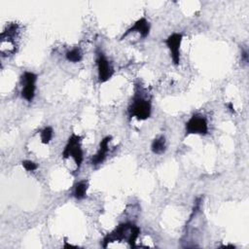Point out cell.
<instances>
[{"instance_id":"6da1fadb","label":"cell","mask_w":249,"mask_h":249,"mask_svg":"<svg viewBox=\"0 0 249 249\" xmlns=\"http://www.w3.org/2000/svg\"><path fill=\"white\" fill-rule=\"evenodd\" d=\"M140 235V229L132 223H123L114 231L107 234L103 240V247L107 248L112 242H124L128 247H136L137 239Z\"/></svg>"},{"instance_id":"7a4b0ae2","label":"cell","mask_w":249,"mask_h":249,"mask_svg":"<svg viewBox=\"0 0 249 249\" xmlns=\"http://www.w3.org/2000/svg\"><path fill=\"white\" fill-rule=\"evenodd\" d=\"M81 139L82 137L77 134H72L67 144L62 152V159L63 160H72L75 163L76 171L79 170L83 160H84V153L81 148Z\"/></svg>"},{"instance_id":"3957f363","label":"cell","mask_w":249,"mask_h":249,"mask_svg":"<svg viewBox=\"0 0 249 249\" xmlns=\"http://www.w3.org/2000/svg\"><path fill=\"white\" fill-rule=\"evenodd\" d=\"M152 111L151 102L141 93H135L129 107V117H135L137 120H146L150 117Z\"/></svg>"},{"instance_id":"277c9868","label":"cell","mask_w":249,"mask_h":249,"mask_svg":"<svg viewBox=\"0 0 249 249\" xmlns=\"http://www.w3.org/2000/svg\"><path fill=\"white\" fill-rule=\"evenodd\" d=\"M18 32V25L17 23L10 24L5 31L1 33V43H0V52L3 55H10L16 53L17 45L15 38Z\"/></svg>"},{"instance_id":"5b68a950","label":"cell","mask_w":249,"mask_h":249,"mask_svg":"<svg viewBox=\"0 0 249 249\" xmlns=\"http://www.w3.org/2000/svg\"><path fill=\"white\" fill-rule=\"evenodd\" d=\"M95 54H96L95 62L97 66L98 81L100 83H105L112 78L114 74V68L101 50L97 49L95 52Z\"/></svg>"},{"instance_id":"8992f818","label":"cell","mask_w":249,"mask_h":249,"mask_svg":"<svg viewBox=\"0 0 249 249\" xmlns=\"http://www.w3.org/2000/svg\"><path fill=\"white\" fill-rule=\"evenodd\" d=\"M22 89H21V97L28 102H31L35 96L36 89V81L37 75L33 72L25 71L20 78Z\"/></svg>"},{"instance_id":"52a82bcc","label":"cell","mask_w":249,"mask_h":249,"mask_svg":"<svg viewBox=\"0 0 249 249\" xmlns=\"http://www.w3.org/2000/svg\"><path fill=\"white\" fill-rule=\"evenodd\" d=\"M208 133V124L206 119L198 114L191 117L186 123V134H200L205 135Z\"/></svg>"},{"instance_id":"ba28073f","label":"cell","mask_w":249,"mask_h":249,"mask_svg":"<svg viewBox=\"0 0 249 249\" xmlns=\"http://www.w3.org/2000/svg\"><path fill=\"white\" fill-rule=\"evenodd\" d=\"M183 39V35L181 33H173L165 39L164 43L170 51V55L173 63L175 65H179L180 63V46Z\"/></svg>"},{"instance_id":"9c48e42d","label":"cell","mask_w":249,"mask_h":249,"mask_svg":"<svg viewBox=\"0 0 249 249\" xmlns=\"http://www.w3.org/2000/svg\"><path fill=\"white\" fill-rule=\"evenodd\" d=\"M149 32H150L149 21L145 18H141L138 20H136L134 22V24L123 34L121 40H123L124 38H125L127 36H130L131 34L132 35L137 34L140 39H145L149 35Z\"/></svg>"},{"instance_id":"30bf717a","label":"cell","mask_w":249,"mask_h":249,"mask_svg":"<svg viewBox=\"0 0 249 249\" xmlns=\"http://www.w3.org/2000/svg\"><path fill=\"white\" fill-rule=\"evenodd\" d=\"M111 139H112L111 136H106L100 141L99 149L91 160L92 165H98L104 161V160L106 159L107 154L109 152V143H110Z\"/></svg>"},{"instance_id":"8fae6325","label":"cell","mask_w":249,"mask_h":249,"mask_svg":"<svg viewBox=\"0 0 249 249\" xmlns=\"http://www.w3.org/2000/svg\"><path fill=\"white\" fill-rule=\"evenodd\" d=\"M89 188V183L86 180L80 181L78 182L75 187H74V191H73V196H75V198L77 199H83L86 197L87 195V190Z\"/></svg>"},{"instance_id":"7c38bea8","label":"cell","mask_w":249,"mask_h":249,"mask_svg":"<svg viewBox=\"0 0 249 249\" xmlns=\"http://www.w3.org/2000/svg\"><path fill=\"white\" fill-rule=\"evenodd\" d=\"M166 145H165V138L163 136H160L159 138H156L151 145L152 152L157 155H160L165 151Z\"/></svg>"},{"instance_id":"4fadbf2b","label":"cell","mask_w":249,"mask_h":249,"mask_svg":"<svg viewBox=\"0 0 249 249\" xmlns=\"http://www.w3.org/2000/svg\"><path fill=\"white\" fill-rule=\"evenodd\" d=\"M66 58L68 61L74 62V63L81 61L83 58V53H82L81 49L76 47V48H73L72 50L68 51L66 53Z\"/></svg>"},{"instance_id":"5bb4252c","label":"cell","mask_w":249,"mask_h":249,"mask_svg":"<svg viewBox=\"0 0 249 249\" xmlns=\"http://www.w3.org/2000/svg\"><path fill=\"white\" fill-rule=\"evenodd\" d=\"M53 130L51 126H46L40 131V139L43 144H48L53 138Z\"/></svg>"},{"instance_id":"9a60e30c","label":"cell","mask_w":249,"mask_h":249,"mask_svg":"<svg viewBox=\"0 0 249 249\" xmlns=\"http://www.w3.org/2000/svg\"><path fill=\"white\" fill-rule=\"evenodd\" d=\"M21 164L24 167V169L27 171H34L38 168L37 163H35L34 161H31V160H23L21 162Z\"/></svg>"},{"instance_id":"2e32d148","label":"cell","mask_w":249,"mask_h":249,"mask_svg":"<svg viewBox=\"0 0 249 249\" xmlns=\"http://www.w3.org/2000/svg\"><path fill=\"white\" fill-rule=\"evenodd\" d=\"M241 58L244 60L245 63H247V61H248V53H247L246 50L241 52Z\"/></svg>"},{"instance_id":"e0dca14e","label":"cell","mask_w":249,"mask_h":249,"mask_svg":"<svg viewBox=\"0 0 249 249\" xmlns=\"http://www.w3.org/2000/svg\"><path fill=\"white\" fill-rule=\"evenodd\" d=\"M228 108H229V110L231 112V113H234V109H233V105H232V103L231 102H230L229 104H228Z\"/></svg>"}]
</instances>
